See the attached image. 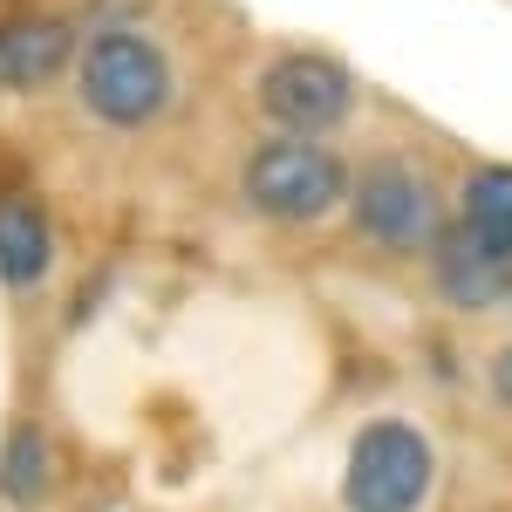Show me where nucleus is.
<instances>
[{"mask_svg":"<svg viewBox=\"0 0 512 512\" xmlns=\"http://www.w3.org/2000/svg\"><path fill=\"white\" fill-rule=\"evenodd\" d=\"M424 260H431V287H437L444 308H458V315L512 308V253H499L492 239H478L472 226L451 219Z\"/></svg>","mask_w":512,"mask_h":512,"instance_id":"obj_6","label":"nucleus"},{"mask_svg":"<svg viewBox=\"0 0 512 512\" xmlns=\"http://www.w3.org/2000/svg\"><path fill=\"white\" fill-rule=\"evenodd\" d=\"M82 103L103 123H117V130L158 123L164 103H171V62H164V48L130 35V28L96 35L89 55H82Z\"/></svg>","mask_w":512,"mask_h":512,"instance_id":"obj_4","label":"nucleus"},{"mask_svg":"<svg viewBox=\"0 0 512 512\" xmlns=\"http://www.w3.org/2000/svg\"><path fill=\"white\" fill-rule=\"evenodd\" d=\"M260 110L287 130V137H328L335 123L355 117V76L335 55L315 48H287L260 76Z\"/></svg>","mask_w":512,"mask_h":512,"instance_id":"obj_5","label":"nucleus"},{"mask_svg":"<svg viewBox=\"0 0 512 512\" xmlns=\"http://www.w3.org/2000/svg\"><path fill=\"white\" fill-rule=\"evenodd\" d=\"M349 219L369 246H383L396 260L410 253H431L437 233L451 226L444 219V198H437L431 171L410 158H369L362 171H349Z\"/></svg>","mask_w":512,"mask_h":512,"instance_id":"obj_3","label":"nucleus"},{"mask_svg":"<svg viewBox=\"0 0 512 512\" xmlns=\"http://www.w3.org/2000/svg\"><path fill=\"white\" fill-rule=\"evenodd\" d=\"M239 198L274 226H315L349 205V164L321 137H267L239 171Z\"/></svg>","mask_w":512,"mask_h":512,"instance_id":"obj_2","label":"nucleus"},{"mask_svg":"<svg viewBox=\"0 0 512 512\" xmlns=\"http://www.w3.org/2000/svg\"><path fill=\"white\" fill-rule=\"evenodd\" d=\"M69 48H76L69 21H48V14L7 21L0 28V89H41L48 76H62Z\"/></svg>","mask_w":512,"mask_h":512,"instance_id":"obj_7","label":"nucleus"},{"mask_svg":"<svg viewBox=\"0 0 512 512\" xmlns=\"http://www.w3.org/2000/svg\"><path fill=\"white\" fill-rule=\"evenodd\" d=\"M437 492V444L410 417H369L342 458V512H424Z\"/></svg>","mask_w":512,"mask_h":512,"instance_id":"obj_1","label":"nucleus"},{"mask_svg":"<svg viewBox=\"0 0 512 512\" xmlns=\"http://www.w3.org/2000/svg\"><path fill=\"white\" fill-rule=\"evenodd\" d=\"M48 492H55V444H48V431L35 417H21L0 437V506L35 512Z\"/></svg>","mask_w":512,"mask_h":512,"instance_id":"obj_9","label":"nucleus"},{"mask_svg":"<svg viewBox=\"0 0 512 512\" xmlns=\"http://www.w3.org/2000/svg\"><path fill=\"white\" fill-rule=\"evenodd\" d=\"M55 260V239H48V212L28 192H0V280L7 287H35Z\"/></svg>","mask_w":512,"mask_h":512,"instance_id":"obj_8","label":"nucleus"},{"mask_svg":"<svg viewBox=\"0 0 512 512\" xmlns=\"http://www.w3.org/2000/svg\"><path fill=\"white\" fill-rule=\"evenodd\" d=\"M458 226L512 253V164H472L458 185Z\"/></svg>","mask_w":512,"mask_h":512,"instance_id":"obj_10","label":"nucleus"},{"mask_svg":"<svg viewBox=\"0 0 512 512\" xmlns=\"http://www.w3.org/2000/svg\"><path fill=\"white\" fill-rule=\"evenodd\" d=\"M485 390H492V403H499V410H512V342H499V349H492V362H485Z\"/></svg>","mask_w":512,"mask_h":512,"instance_id":"obj_11","label":"nucleus"}]
</instances>
